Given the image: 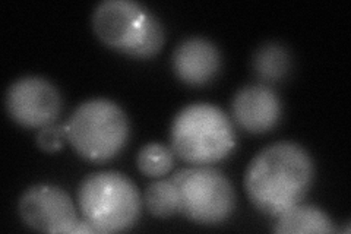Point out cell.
<instances>
[{"instance_id": "5b68a950", "label": "cell", "mask_w": 351, "mask_h": 234, "mask_svg": "<svg viewBox=\"0 0 351 234\" xmlns=\"http://www.w3.org/2000/svg\"><path fill=\"white\" fill-rule=\"evenodd\" d=\"M84 218L97 233L123 231L141 214V195L135 183L119 172L88 174L78 187Z\"/></svg>"}, {"instance_id": "4fadbf2b", "label": "cell", "mask_w": 351, "mask_h": 234, "mask_svg": "<svg viewBox=\"0 0 351 234\" xmlns=\"http://www.w3.org/2000/svg\"><path fill=\"white\" fill-rule=\"evenodd\" d=\"M144 200L149 213L156 217L166 218L179 213L178 192L171 177L151 183L145 189Z\"/></svg>"}, {"instance_id": "30bf717a", "label": "cell", "mask_w": 351, "mask_h": 234, "mask_svg": "<svg viewBox=\"0 0 351 234\" xmlns=\"http://www.w3.org/2000/svg\"><path fill=\"white\" fill-rule=\"evenodd\" d=\"M173 69L189 85H204L218 73L221 54L215 44L205 37L182 40L173 51Z\"/></svg>"}, {"instance_id": "9c48e42d", "label": "cell", "mask_w": 351, "mask_h": 234, "mask_svg": "<svg viewBox=\"0 0 351 234\" xmlns=\"http://www.w3.org/2000/svg\"><path fill=\"white\" fill-rule=\"evenodd\" d=\"M232 110L240 128L252 133H263L278 124L281 100L268 85H246L236 93Z\"/></svg>"}, {"instance_id": "ba28073f", "label": "cell", "mask_w": 351, "mask_h": 234, "mask_svg": "<svg viewBox=\"0 0 351 234\" xmlns=\"http://www.w3.org/2000/svg\"><path fill=\"white\" fill-rule=\"evenodd\" d=\"M18 213L27 226L44 233H75L81 221L71 196L49 183L29 186L18 200Z\"/></svg>"}, {"instance_id": "3957f363", "label": "cell", "mask_w": 351, "mask_h": 234, "mask_svg": "<svg viewBox=\"0 0 351 234\" xmlns=\"http://www.w3.org/2000/svg\"><path fill=\"white\" fill-rule=\"evenodd\" d=\"M93 28L108 47L134 58H149L166 41L161 21L135 0H103L94 9Z\"/></svg>"}, {"instance_id": "52a82bcc", "label": "cell", "mask_w": 351, "mask_h": 234, "mask_svg": "<svg viewBox=\"0 0 351 234\" xmlns=\"http://www.w3.org/2000/svg\"><path fill=\"white\" fill-rule=\"evenodd\" d=\"M5 104L9 116L27 128L53 125L62 111V95L46 78L21 76L8 86Z\"/></svg>"}, {"instance_id": "8992f818", "label": "cell", "mask_w": 351, "mask_h": 234, "mask_svg": "<svg viewBox=\"0 0 351 234\" xmlns=\"http://www.w3.org/2000/svg\"><path fill=\"white\" fill-rule=\"evenodd\" d=\"M171 180L179 200V213L199 224L214 226L232 215L236 205L234 187L215 167L195 164L180 169Z\"/></svg>"}, {"instance_id": "7a4b0ae2", "label": "cell", "mask_w": 351, "mask_h": 234, "mask_svg": "<svg viewBox=\"0 0 351 234\" xmlns=\"http://www.w3.org/2000/svg\"><path fill=\"white\" fill-rule=\"evenodd\" d=\"M171 150L192 164H211L224 159L236 145V132L224 111L211 103L184 106L170 128Z\"/></svg>"}, {"instance_id": "5bb4252c", "label": "cell", "mask_w": 351, "mask_h": 234, "mask_svg": "<svg viewBox=\"0 0 351 234\" xmlns=\"http://www.w3.org/2000/svg\"><path fill=\"white\" fill-rule=\"evenodd\" d=\"M139 170L151 177H160L170 172L174 163V151L158 142L144 145L138 152Z\"/></svg>"}, {"instance_id": "8fae6325", "label": "cell", "mask_w": 351, "mask_h": 234, "mask_svg": "<svg viewBox=\"0 0 351 234\" xmlns=\"http://www.w3.org/2000/svg\"><path fill=\"white\" fill-rule=\"evenodd\" d=\"M277 233H334L331 218L321 208L313 205L298 204L282 214L277 215V222L274 226Z\"/></svg>"}, {"instance_id": "277c9868", "label": "cell", "mask_w": 351, "mask_h": 234, "mask_svg": "<svg viewBox=\"0 0 351 234\" xmlns=\"http://www.w3.org/2000/svg\"><path fill=\"white\" fill-rule=\"evenodd\" d=\"M64 128L76 152L91 161H107L116 157L126 145L130 132L123 108L103 97L81 103Z\"/></svg>"}, {"instance_id": "7c38bea8", "label": "cell", "mask_w": 351, "mask_h": 234, "mask_svg": "<svg viewBox=\"0 0 351 234\" xmlns=\"http://www.w3.org/2000/svg\"><path fill=\"white\" fill-rule=\"evenodd\" d=\"M255 73L263 81H277L290 69V54L278 43H267L254 56Z\"/></svg>"}, {"instance_id": "9a60e30c", "label": "cell", "mask_w": 351, "mask_h": 234, "mask_svg": "<svg viewBox=\"0 0 351 234\" xmlns=\"http://www.w3.org/2000/svg\"><path fill=\"white\" fill-rule=\"evenodd\" d=\"M66 137V128L64 125L62 126H54V125H47L40 129L38 135H37V143L38 147L44 151H58L62 148L63 138Z\"/></svg>"}, {"instance_id": "6da1fadb", "label": "cell", "mask_w": 351, "mask_h": 234, "mask_svg": "<svg viewBox=\"0 0 351 234\" xmlns=\"http://www.w3.org/2000/svg\"><path fill=\"white\" fill-rule=\"evenodd\" d=\"M313 161L302 145L274 142L261 150L249 163L245 185L259 211L277 217L298 205L313 182Z\"/></svg>"}]
</instances>
